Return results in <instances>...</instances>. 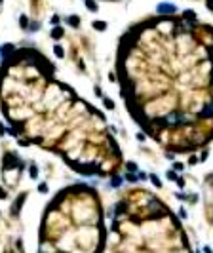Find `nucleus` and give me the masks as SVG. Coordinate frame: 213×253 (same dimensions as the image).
<instances>
[{
	"mask_svg": "<svg viewBox=\"0 0 213 253\" xmlns=\"http://www.w3.org/2000/svg\"><path fill=\"white\" fill-rule=\"evenodd\" d=\"M105 105H107L108 108H112V107H114V105H112V101H111V99H105Z\"/></svg>",
	"mask_w": 213,
	"mask_h": 253,
	"instance_id": "nucleus-9",
	"label": "nucleus"
},
{
	"mask_svg": "<svg viewBox=\"0 0 213 253\" xmlns=\"http://www.w3.org/2000/svg\"><path fill=\"white\" fill-rule=\"evenodd\" d=\"M67 23L72 25V27L76 29V27L80 25V17H78V15H71V17H67Z\"/></svg>",
	"mask_w": 213,
	"mask_h": 253,
	"instance_id": "nucleus-2",
	"label": "nucleus"
},
{
	"mask_svg": "<svg viewBox=\"0 0 213 253\" xmlns=\"http://www.w3.org/2000/svg\"><path fill=\"white\" fill-rule=\"evenodd\" d=\"M206 6H207L209 12H213V0H206Z\"/></svg>",
	"mask_w": 213,
	"mask_h": 253,
	"instance_id": "nucleus-8",
	"label": "nucleus"
},
{
	"mask_svg": "<svg viewBox=\"0 0 213 253\" xmlns=\"http://www.w3.org/2000/svg\"><path fill=\"white\" fill-rule=\"evenodd\" d=\"M53 51H55V55H57V57H63V55H65V51H63V48H61L59 44H55V46H53Z\"/></svg>",
	"mask_w": 213,
	"mask_h": 253,
	"instance_id": "nucleus-6",
	"label": "nucleus"
},
{
	"mask_svg": "<svg viewBox=\"0 0 213 253\" xmlns=\"http://www.w3.org/2000/svg\"><path fill=\"white\" fill-rule=\"evenodd\" d=\"M61 36H63V29H61V27H55L53 30H51V38L57 40V38H61Z\"/></svg>",
	"mask_w": 213,
	"mask_h": 253,
	"instance_id": "nucleus-4",
	"label": "nucleus"
},
{
	"mask_svg": "<svg viewBox=\"0 0 213 253\" xmlns=\"http://www.w3.org/2000/svg\"><path fill=\"white\" fill-rule=\"evenodd\" d=\"M19 23H21L23 29H27V23H29V21H27V15H21V17H19Z\"/></svg>",
	"mask_w": 213,
	"mask_h": 253,
	"instance_id": "nucleus-7",
	"label": "nucleus"
},
{
	"mask_svg": "<svg viewBox=\"0 0 213 253\" xmlns=\"http://www.w3.org/2000/svg\"><path fill=\"white\" fill-rule=\"evenodd\" d=\"M86 8L91 10V12H99V6H97L95 0H86Z\"/></svg>",
	"mask_w": 213,
	"mask_h": 253,
	"instance_id": "nucleus-3",
	"label": "nucleus"
},
{
	"mask_svg": "<svg viewBox=\"0 0 213 253\" xmlns=\"http://www.w3.org/2000/svg\"><path fill=\"white\" fill-rule=\"evenodd\" d=\"M0 4H2V0H0Z\"/></svg>",
	"mask_w": 213,
	"mask_h": 253,
	"instance_id": "nucleus-12",
	"label": "nucleus"
},
{
	"mask_svg": "<svg viewBox=\"0 0 213 253\" xmlns=\"http://www.w3.org/2000/svg\"><path fill=\"white\" fill-rule=\"evenodd\" d=\"M156 12H160V13H175L177 8H175L173 4H160V6L156 8Z\"/></svg>",
	"mask_w": 213,
	"mask_h": 253,
	"instance_id": "nucleus-1",
	"label": "nucleus"
},
{
	"mask_svg": "<svg viewBox=\"0 0 213 253\" xmlns=\"http://www.w3.org/2000/svg\"><path fill=\"white\" fill-rule=\"evenodd\" d=\"M93 29H95V30H105L107 23L105 21H95V23H93Z\"/></svg>",
	"mask_w": 213,
	"mask_h": 253,
	"instance_id": "nucleus-5",
	"label": "nucleus"
},
{
	"mask_svg": "<svg viewBox=\"0 0 213 253\" xmlns=\"http://www.w3.org/2000/svg\"><path fill=\"white\" fill-rule=\"evenodd\" d=\"M0 198H6V192H4L2 188H0Z\"/></svg>",
	"mask_w": 213,
	"mask_h": 253,
	"instance_id": "nucleus-10",
	"label": "nucleus"
},
{
	"mask_svg": "<svg viewBox=\"0 0 213 253\" xmlns=\"http://www.w3.org/2000/svg\"><path fill=\"white\" fill-rule=\"evenodd\" d=\"M0 135H4V126L0 124Z\"/></svg>",
	"mask_w": 213,
	"mask_h": 253,
	"instance_id": "nucleus-11",
	"label": "nucleus"
}]
</instances>
